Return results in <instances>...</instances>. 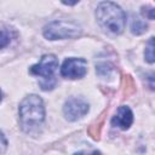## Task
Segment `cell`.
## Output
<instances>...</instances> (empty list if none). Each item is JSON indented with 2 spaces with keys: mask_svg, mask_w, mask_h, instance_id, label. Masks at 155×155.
Returning <instances> with one entry per match:
<instances>
[{
  "mask_svg": "<svg viewBox=\"0 0 155 155\" xmlns=\"http://www.w3.org/2000/svg\"><path fill=\"white\" fill-rule=\"evenodd\" d=\"M19 124L24 132L29 133L38 130L45 120V105L36 94H29L23 98L18 108Z\"/></svg>",
  "mask_w": 155,
  "mask_h": 155,
  "instance_id": "6da1fadb",
  "label": "cell"
},
{
  "mask_svg": "<svg viewBox=\"0 0 155 155\" xmlns=\"http://www.w3.org/2000/svg\"><path fill=\"white\" fill-rule=\"evenodd\" d=\"M98 24L113 34H121L126 27V13L115 2H99L96 10Z\"/></svg>",
  "mask_w": 155,
  "mask_h": 155,
  "instance_id": "7a4b0ae2",
  "label": "cell"
},
{
  "mask_svg": "<svg viewBox=\"0 0 155 155\" xmlns=\"http://www.w3.org/2000/svg\"><path fill=\"white\" fill-rule=\"evenodd\" d=\"M58 68V59L54 54H44L39 63L30 67L29 71L33 75L40 76L39 85L41 90L48 91L52 90L56 85L54 71Z\"/></svg>",
  "mask_w": 155,
  "mask_h": 155,
  "instance_id": "3957f363",
  "label": "cell"
},
{
  "mask_svg": "<svg viewBox=\"0 0 155 155\" xmlns=\"http://www.w3.org/2000/svg\"><path fill=\"white\" fill-rule=\"evenodd\" d=\"M81 27L71 21H52L44 27L42 34L48 40L74 39L81 35Z\"/></svg>",
  "mask_w": 155,
  "mask_h": 155,
  "instance_id": "277c9868",
  "label": "cell"
},
{
  "mask_svg": "<svg viewBox=\"0 0 155 155\" xmlns=\"http://www.w3.org/2000/svg\"><path fill=\"white\" fill-rule=\"evenodd\" d=\"M87 73V61L84 58H67L61 67V75L65 79H81Z\"/></svg>",
  "mask_w": 155,
  "mask_h": 155,
  "instance_id": "5b68a950",
  "label": "cell"
},
{
  "mask_svg": "<svg viewBox=\"0 0 155 155\" xmlns=\"http://www.w3.org/2000/svg\"><path fill=\"white\" fill-rule=\"evenodd\" d=\"M90 110V105L86 101L82 98H70L64 103L63 107V114L67 120L69 121H76L81 119L84 115H86Z\"/></svg>",
  "mask_w": 155,
  "mask_h": 155,
  "instance_id": "8992f818",
  "label": "cell"
},
{
  "mask_svg": "<svg viewBox=\"0 0 155 155\" xmlns=\"http://www.w3.org/2000/svg\"><path fill=\"white\" fill-rule=\"evenodd\" d=\"M133 122V113L127 105H121L111 119V125L121 130H128Z\"/></svg>",
  "mask_w": 155,
  "mask_h": 155,
  "instance_id": "52a82bcc",
  "label": "cell"
},
{
  "mask_svg": "<svg viewBox=\"0 0 155 155\" xmlns=\"http://www.w3.org/2000/svg\"><path fill=\"white\" fill-rule=\"evenodd\" d=\"M147 23L140 19V18H134L132 21V24H131V31L132 34H136V35H139V34H143L144 31H147Z\"/></svg>",
  "mask_w": 155,
  "mask_h": 155,
  "instance_id": "ba28073f",
  "label": "cell"
},
{
  "mask_svg": "<svg viewBox=\"0 0 155 155\" xmlns=\"http://www.w3.org/2000/svg\"><path fill=\"white\" fill-rule=\"evenodd\" d=\"M144 56L148 63H154V38H150L147 46H145V51H144Z\"/></svg>",
  "mask_w": 155,
  "mask_h": 155,
  "instance_id": "9c48e42d",
  "label": "cell"
},
{
  "mask_svg": "<svg viewBox=\"0 0 155 155\" xmlns=\"http://www.w3.org/2000/svg\"><path fill=\"white\" fill-rule=\"evenodd\" d=\"M11 41V33L7 29H1L0 30V48L7 46Z\"/></svg>",
  "mask_w": 155,
  "mask_h": 155,
  "instance_id": "30bf717a",
  "label": "cell"
},
{
  "mask_svg": "<svg viewBox=\"0 0 155 155\" xmlns=\"http://www.w3.org/2000/svg\"><path fill=\"white\" fill-rule=\"evenodd\" d=\"M110 70H111V65H110V64H107V63L98 64V65H97V68H96V71H97L101 76L109 74V71H110Z\"/></svg>",
  "mask_w": 155,
  "mask_h": 155,
  "instance_id": "8fae6325",
  "label": "cell"
},
{
  "mask_svg": "<svg viewBox=\"0 0 155 155\" xmlns=\"http://www.w3.org/2000/svg\"><path fill=\"white\" fill-rule=\"evenodd\" d=\"M7 149V139L5 138L4 133L0 131V154H4Z\"/></svg>",
  "mask_w": 155,
  "mask_h": 155,
  "instance_id": "7c38bea8",
  "label": "cell"
},
{
  "mask_svg": "<svg viewBox=\"0 0 155 155\" xmlns=\"http://www.w3.org/2000/svg\"><path fill=\"white\" fill-rule=\"evenodd\" d=\"M74 155H102L101 151L98 150H93L92 153H86V151H79V153H75Z\"/></svg>",
  "mask_w": 155,
  "mask_h": 155,
  "instance_id": "4fadbf2b",
  "label": "cell"
},
{
  "mask_svg": "<svg viewBox=\"0 0 155 155\" xmlns=\"http://www.w3.org/2000/svg\"><path fill=\"white\" fill-rule=\"evenodd\" d=\"M79 1H73V2H68V1H63V4L64 5H75V4H78Z\"/></svg>",
  "mask_w": 155,
  "mask_h": 155,
  "instance_id": "5bb4252c",
  "label": "cell"
},
{
  "mask_svg": "<svg viewBox=\"0 0 155 155\" xmlns=\"http://www.w3.org/2000/svg\"><path fill=\"white\" fill-rule=\"evenodd\" d=\"M1 96H2V94H1V91H0V101H1V98H2Z\"/></svg>",
  "mask_w": 155,
  "mask_h": 155,
  "instance_id": "9a60e30c",
  "label": "cell"
}]
</instances>
